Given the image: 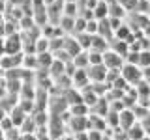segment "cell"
Here are the masks:
<instances>
[{"label":"cell","instance_id":"1","mask_svg":"<svg viewBox=\"0 0 150 140\" xmlns=\"http://www.w3.org/2000/svg\"><path fill=\"white\" fill-rule=\"evenodd\" d=\"M120 77L126 78V82H128L129 86H133L135 82H139L141 78H143V73H141L139 65L124 62V64H122V67H120Z\"/></svg>","mask_w":150,"mask_h":140},{"label":"cell","instance_id":"2","mask_svg":"<svg viewBox=\"0 0 150 140\" xmlns=\"http://www.w3.org/2000/svg\"><path fill=\"white\" fill-rule=\"evenodd\" d=\"M86 77L88 82H105V75H107V67L103 64H96V65H88L86 69Z\"/></svg>","mask_w":150,"mask_h":140},{"label":"cell","instance_id":"3","mask_svg":"<svg viewBox=\"0 0 150 140\" xmlns=\"http://www.w3.org/2000/svg\"><path fill=\"white\" fill-rule=\"evenodd\" d=\"M122 64H124V58H122L120 54H116L115 50H111V49L103 50V65H105L107 69H120Z\"/></svg>","mask_w":150,"mask_h":140},{"label":"cell","instance_id":"4","mask_svg":"<svg viewBox=\"0 0 150 140\" xmlns=\"http://www.w3.org/2000/svg\"><path fill=\"white\" fill-rule=\"evenodd\" d=\"M133 123H135L133 110H131V108H122V110L118 112V127L126 131V129H129Z\"/></svg>","mask_w":150,"mask_h":140},{"label":"cell","instance_id":"5","mask_svg":"<svg viewBox=\"0 0 150 140\" xmlns=\"http://www.w3.org/2000/svg\"><path fill=\"white\" fill-rule=\"evenodd\" d=\"M126 134L129 136V140H141L143 136H146V134H144V129H143V125H141L139 121H135V123L131 125L129 129H126Z\"/></svg>","mask_w":150,"mask_h":140},{"label":"cell","instance_id":"6","mask_svg":"<svg viewBox=\"0 0 150 140\" xmlns=\"http://www.w3.org/2000/svg\"><path fill=\"white\" fill-rule=\"evenodd\" d=\"M68 112L71 116H86L88 112H90V108H88V106L81 101V103H75V105H69L68 106Z\"/></svg>","mask_w":150,"mask_h":140},{"label":"cell","instance_id":"7","mask_svg":"<svg viewBox=\"0 0 150 140\" xmlns=\"http://www.w3.org/2000/svg\"><path fill=\"white\" fill-rule=\"evenodd\" d=\"M137 65H139V67H146V65H150V49L139 50V60H137Z\"/></svg>","mask_w":150,"mask_h":140},{"label":"cell","instance_id":"8","mask_svg":"<svg viewBox=\"0 0 150 140\" xmlns=\"http://www.w3.org/2000/svg\"><path fill=\"white\" fill-rule=\"evenodd\" d=\"M141 140H150V136H143V138H141Z\"/></svg>","mask_w":150,"mask_h":140}]
</instances>
